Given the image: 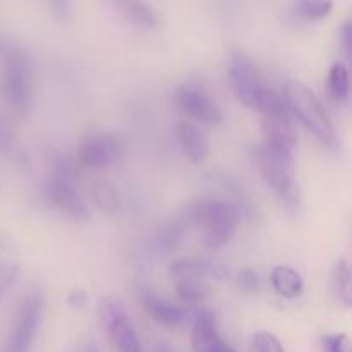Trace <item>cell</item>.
<instances>
[{
  "label": "cell",
  "instance_id": "1",
  "mask_svg": "<svg viewBox=\"0 0 352 352\" xmlns=\"http://www.w3.org/2000/svg\"><path fill=\"white\" fill-rule=\"evenodd\" d=\"M0 82L7 105L17 117H28L33 107V71L26 52L0 36Z\"/></svg>",
  "mask_w": 352,
  "mask_h": 352
},
{
  "label": "cell",
  "instance_id": "2",
  "mask_svg": "<svg viewBox=\"0 0 352 352\" xmlns=\"http://www.w3.org/2000/svg\"><path fill=\"white\" fill-rule=\"evenodd\" d=\"M229 81L237 100L250 110L268 116L287 109L284 96L277 95L265 85L260 71L248 55L239 52L230 55Z\"/></svg>",
  "mask_w": 352,
  "mask_h": 352
},
{
  "label": "cell",
  "instance_id": "3",
  "mask_svg": "<svg viewBox=\"0 0 352 352\" xmlns=\"http://www.w3.org/2000/svg\"><path fill=\"white\" fill-rule=\"evenodd\" d=\"M191 229L203 232V243L210 250H220L232 241L241 220V212L227 199L208 198L192 203L184 210Z\"/></svg>",
  "mask_w": 352,
  "mask_h": 352
},
{
  "label": "cell",
  "instance_id": "4",
  "mask_svg": "<svg viewBox=\"0 0 352 352\" xmlns=\"http://www.w3.org/2000/svg\"><path fill=\"white\" fill-rule=\"evenodd\" d=\"M284 100L291 116L305 126L323 146H337V131L323 103L311 88L301 81H289L284 88Z\"/></svg>",
  "mask_w": 352,
  "mask_h": 352
},
{
  "label": "cell",
  "instance_id": "5",
  "mask_svg": "<svg viewBox=\"0 0 352 352\" xmlns=\"http://www.w3.org/2000/svg\"><path fill=\"white\" fill-rule=\"evenodd\" d=\"M45 196L54 208L71 217L72 220H78V222L88 220V203L85 201L79 191L74 164L67 155L58 153L52 160L50 174L45 182Z\"/></svg>",
  "mask_w": 352,
  "mask_h": 352
},
{
  "label": "cell",
  "instance_id": "6",
  "mask_svg": "<svg viewBox=\"0 0 352 352\" xmlns=\"http://www.w3.org/2000/svg\"><path fill=\"white\" fill-rule=\"evenodd\" d=\"M294 155L282 153L261 144L256 150V165L265 184L287 208H298L301 203L298 182L294 179Z\"/></svg>",
  "mask_w": 352,
  "mask_h": 352
},
{
  "label": "cell",
  "instance_id": "7",
  "mask_svg": "<svg viewBox=\"0 0 352 352\" xmlns=\"http://www.w3.org/2000/svg\"><path fill=\"white\" fill-rule=\"evenodd\" d=\"M43 309L45 298L40 291L34 289L30 294H26L17 308L12 329L0 352H30L41 325Z\"/></svg>",
  "mask_w": 352,
  "mask_h": 352
},
{
  "label": "cell",
  "instance_id": "8",
  "mask_svg": "<svg viewBox=\"0 0 352 352\" xmlns=\"http://www.w3.org/2000/svg\"><path fill=\"white\" fill-rule=\"evenodd\" d=\"M100 318L105 327L109 339L120 352H143L140 337L127 316L126 309L120 306V302L113 299H103L100 302Z\"/></svg>",
  "mask_w": 352,
  "mask_h": 352
},
{
  "label": "cell",
  "instance_id": "9",
  "mask_svg": "<svg viewBox=\"0 0 352 352\" xmlns=\"http://www.w3.org/2000/svg\"><path fill=\"white\" fill-rule=\"evenodd\" d=\"M122 153L119 138L109 133L89 134L78 148V162L89 170H105L116 164Z\"/></svg>",
  "mask_w": 352,
  "mask_h": 352
},
{
  "label": "cell",
  "instance_id": "10",
  "mask_svg": "<svg viewBox=\"0 0 352 352\" xmlns=\"http://www.w3.org/2000/svg\"><path fill=\"white\" fill-rule=\"evenodd\" d=\"M177 102L182 112L206 126H219L223 120V113L215 100L199 86L186 85L179 89Z\"/></svg>",
  "mask_w": 352,
  "mask_h": 352
},
{
  "label": "cell",
  "instance_id": "11",
  "mask_svg": "<svg viewBox=\"0 0 352 352\" xmlns=\"http://www.w3.org/2000/svg\"><path fill=\"white\" fill-rule=\"evenodd\" d=\"M168 272L174 280L177 278L227 280L230 277V272L226 265L215 260H206V258H179V260L172 261Z\"/></svg>",
  "mask_w": 352,
  "mask_h": 352
},
{
  "label": "cell",
  "instance_id": "12",
  "mask_svg": "<svg viewBox=\"0 0 352 352\" xmlns=\"http://www.w3.org/2000/svg\"><path fill=\"white\" fill-rule=\"evenodd\" d=\"M191 346L192 352H237L219 336L212 311H201L196 316L191 332Z\"/></svg>",
  "mask_w": 352,
  "mask_h": 352
},
{
  "label": "cell",
  "instance_id": "13",
  "mask_svg": "<svg viewBox=\"0 0 352 352\" xmlns=\"http://www.w3.org/2000/svg\"><path fill=\"white\" fill-rule=\"evenodd\" d=\"M120 16L140 30H157L160 24L157 10L148 0H107Z\"/></svg>",
  "mask_w": 352,
  "mask_h": 352
},
{
  "label": "cell",
  "instance_id": "14",
  "mask_svg": "<svg viewBox=\"0 0 352 352\" xmlns=\"http://www.w3.org/2000/svg\"><path fill=\"white\" fill-rule=\"evenodd\" d=\"M177 136L182 153L191 164H201V162L206 160L210 153V141L205 131L198 124L191 122V120H184L179 126Z\"/></svg>",
  "mask_w": 352,
  "mask_h": 352
},
{
  "label": "cell",
  "instance_id": "15",
  "mask_svg": "<svg viewBox=\"0 0 352 352\" xmlns=\"http://www.w3.org/2000/svg\"><path fill=\"white\" fill-rule=\"evenodd\" d=\"M141 302H143V308L150 313L151 318L164 327H177L186 318V313L181 306L174 305L146 289L141 292Z\"/></svg>",
  "mask_w": 352,
  "mask_h": 352
},
{
  "label": "cell",
  "instance_id": "16",
  "mask_svg": "<svg viewBox=\"0 0 352 352\" xmlns=\"http://www.w3.org/2000/svg\"><path fill=\"white\" fill-rule=\"evenodd\" d=\"M270 282L274 291L285 299H298L305 291L302 275L289 265H277L272 270Z\"/></svg>",
  "mask_w": 352,
  "mask_h": 352
},
{
  "label": "cell",
  "instance_id": "17",
  "mask_svg": "<svg viewBox=\"0 0 352 352\" xmlns=\"http://www.w3.org/2000/svg\"><path fill=\"white\" fill-rule=\"evenodd\" d=\"M91 201L102 213L116 215L120 208V196L116 184L105 177H98L91 184Z\"/></svg>",
  "mask_w": 352,
  "mask_h": 352
},
{
  "label": "cell",
  "instance_id": "18",
  "mask_svg": "<svg viewBox=\"0 0 352 352\" xmlns=\"http://www.w3.org/2000/svg\"><path fill=\"white\" fill-rule=\"evenodd\" d=\"M327 86L332 95L333 100L337 102H346L351 95V78L349 69L342 62H336L329 71V79H327Z\"/></svg>",
  "mask_w": 352,
  "mask_h": 352
},
{
  "label": "cell",
  "instance_id": "19",
  "mask_svg": "<svg viewBox=\"0 0 352 352\" xmlns=\"http://www.w3.org/2000/svg\"><path fill=\"white\" fill-rule=\"evenodd\" d=\"M333 0H296V12L301 19L323 21L332 14Z\"/></svg>",
  "mask_w": 352,
  "mask_h": 352
},
{
  "label": "cell",
  "instance_id": "20",
  "mask_svg": "<svg viewBox=\"0 0 352 352\" xmlns=\"http://www.w3.org/2000/svg\"><path fill=\"white\" fill-rule=\"evenodd\" d=\"M332 284L336 289V294L346 306L352 302V285H351V268L347 260H339L336 263L332 275Z\"/></svg>",
  "mask_w": 352,
  "mask_h": 352
},
{
  "label": "cell",
  "instance_id": "21",
  "mask_svg": "<svg viewBox=\"0 0 352 352\" xmlns=\"http://www.w3.org/2000/svg\"><path fill=\"white\" fill-rule=\"evenodd\" d=\"M174 282L179 298L188 302L201 301L210 291L208 280H199V278H177Z\"/></svg>",
  "mask_w": 352,
  "mask_h": 352
},
{
  "label": "cell",
  "instance_id": "22",
  "mask_svg": "<svg viewBox=\"0 0 352 352\" xmlns=\"http://www.w3.org/2000/svg\"><path fill=\"white\" fill-rule=\"evenodd\" d=\"M0 155L7 158H14V160L21 157L16 136H14L12 129H10V126L6 122L2 116H0Z\"/></svg>",
  "mask_w": 352,
  "mask_h": 352
},
{
  "label": "cell",
  "instance_id": "23",
  "mask_svg": "<svg viewBox=\"0 0 352 352\" xmlns=\"http://www.w3.org/2000/svg\"><path fill=\"white\" fill-rule=\"evenodd\" d=\"M19 265L12 261H2L0 263V299L12 289L16 280L19 278Z\"/></svg>",
  "mask_w": 352,
  "mask_h": 352
},
{
  "label": "cell",
  "instance_id": "24",
  "mask_svg": "<svg viewBox=\"0 0 352 352\" xmlns=\"http://www.w3.org/2000/svg\"><path fill=\"white\" fill-rule=\"evenodd\" d=\"M253 346L256 352H285L280 340L270 332H258L253 337Z\"/></svg>",
  "mask_w": 352,
  "mask_h": 352
},
{
  "label": "cell",
  "instance_id": "25",
  "mask_svg": "<svg viewBox=\"0 0 352 352\" xmlns=\"http://www.w3.org/2000/svg\"><path fill=\"white\" fill-rule=\"evenodd\" d=\"M237 285L244 292H256L260 289V275L251 268H244L237 274Z\"/></svg>",
  "mask_w": 352,
  "mask_h": 352
},
{
  "label": "cell",
  "instance_id": "26",
  "mask_svg": "<svg viewBox=\"0 0 352 352\" xmlns=\"http://www.w3.org/2000/svg\"><path fill=\"white\" fill-rule=\"evenodd\" d=\"M323 349L325 352H349V340L346 333H333L323 337Z\"/></svg>",
  "mask_w": 352,
  "mask_h": 352
},
{
  "label": "cell",
  "instance_id": "27",
  "mask_svg": "<svg viewBox=\"0 0 352 352\" xmlns=\"http://www.w3.org/2000/svg\"><path fill=\"white\" fill-rule=\"evenodd\" d=\"M48 7H50V12L60 21L69 19L74 12V2L72 0H48Z\"/></svg>",
  "mask_w": 352,
  "mask_h": 352
},
{
  "label": "cell",
  "instance_id": "28",
  "mask_svg": "<svg viewBox=\"0 0 352 352\" xmlns=\"http://www.w3.org/2000/svg\"><path fill=\"white\" fill-rule=\"evenodd\" d=\"M67 302L69 306H72L74 309H81L85 308L86 302H88V296H86V292L81 291V289H74V291L69 294Z\"/></svg>",
  "mask_w": 352,
  "mask_h": 352
},
{
  "label": "cell",
  "instance_id": "29",
  "mask_svg": "<svg viewBox=\"0 0 352 352\" xmlns=\"http://www.w3.org/2000/svg\"><path fill=\"white\" fill-rule=\"evenodd\" d=\"M340 41H342V48L346 52V55L349 57L351 50H352V26L349 21H346L340 30Z\"/></svg>",
  "mask_w": 352,
  "mask_h": 352
},
{
  "label": "cell",
  "instance_id": "30",
  "mask_svg": "<svg viewBox=\"0 0 352 352\" xmlns=\"http://www.w3.org/2000/svg\"><path fill=\"white\" fill-rule=\"evenodd\" d=\"M158 352H172L170 349H168V347H165V346H162L160 349H158Z\"/></svg>",
  "mask_w": 352,
  "mask_h": 352
},
{
  "label": "cell",
  "instance_id": "31",
  "mask_svg": "<svg viewBox=\"0 0 352 352\" xmlns=\"http://www.w3.org/2000/svg\"><path fill=\"white\" fill-rule=\"evenodd\" d=\"M85 352H98V351H96L95 347H88V349H86Z\"/></svg>",
  "mask_w": 352,
  "mask_h": 352
}]
</instances>
